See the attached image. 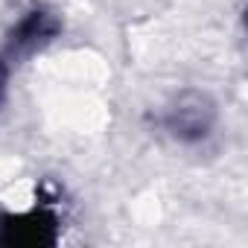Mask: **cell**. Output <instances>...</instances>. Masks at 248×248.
Returning <instances> with one entry per match:
<instances>
[{"label": "cell", "mask_w": 248, "mask_h": 248, "mask_svg": "<svg viewBox=\"0 0 248 248\" xmlns=\"http://www.w3.org/2000/svg\"><path fill=\"white\" fill-rule=\"evenodd\" d=\"M216 120H219L216 102L204 91H181V93H175L164 105V111L158 117L161 129L172 140L187 143V146L207 140L213 135V129H216Z\"/></svg>", "instance_id": "obj_1"}, {"label": "cell", "mask_w": 248, "mask_h": 248, "mask_svg": "<svg viewBox=\"0 0 248 248\" xmlns=\"http://www.w3.org/2000/svg\"><path fill=\"white\" fill-rule=\"evenodd\" d=\"M62 219L50 202H35L27 210L0 213V245L3 248H44L59 242Z\"/></svg>", "instance_id": "obj_2"}, {"label": "cell", "mask_w": 248, "mask_h": 248, "mask_svg": "<svg viewBox=\"0 0 248 248\" xmlns=\"http://www.w3.org/2000/svg\"><path fill=\"white\" fill-rule=\"evenodd\" d=\"M62 24L56 18V12L44 9V6H35L30 12H24L18 18V24L9 30V38H6V53L12 59H30L35 56L38 50H44L47 44L56 41Z\"/></svg>", "instance_id": "obj_3"}, {"label": "cell", "mask_w": 248, "mask_h": 248, "mask_svg": "<svg viewBox=\"0 0 248 248\" xmlns=\"http://www.w3.org/2000/svg\"><path fill=\"white\" fill-rule=\"evenodd\" d=\"M6 79H9V67H6L3 56H0V102H3V93H6Z\"/></svg>", "instance_id": "obj_4"}]
</instances>
